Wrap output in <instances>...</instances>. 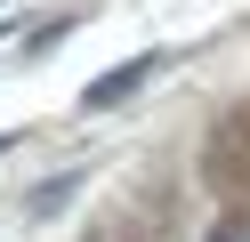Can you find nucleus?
Returning <instances> with one entry per match:
<instances>
[{
    "instance_id": "f257e3e1",
    "label": "nucleus",
    "mask_w": 250,
    "mask_h": 242,
    "mask_svg": "<svg viewBox=\"0 0 250 242\" xmlns=\"http://www.w3.org/2000/svg\"><path fill=\"white\" fill-rule=\"evenodd\" d=\"M153 65H162V57H137V65H121V73H113V81H89V105H113V97H129V89H137V81H146V73H153Z\"/></svg>"
},
{
    "instance_id": "f03ea898",
    "label": "nucleus",
    "mask_w": 250,
    "mask_h": 242,
    "mask_svg": "<svg viewBox=\"0 0 250 242\" xmlns=\"http://www.w3.org/2000/svg\"><path fill=\"white\" fill-rule=\"evenodd\" d=\"M210 242H250V218H218V226H210Z\"/></svg>"
}]
</instances>
